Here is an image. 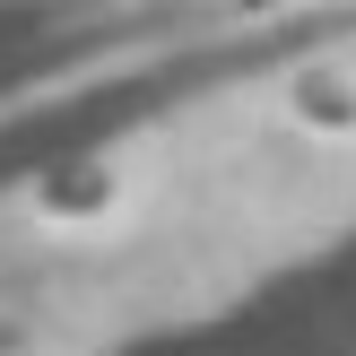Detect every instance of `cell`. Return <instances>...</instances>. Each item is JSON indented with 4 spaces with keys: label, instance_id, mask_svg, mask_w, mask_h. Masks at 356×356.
Segmentation results:
<instances>
[{
    "label": "cell",
    "instance_id": "cell-1",
    "mask_svg": "<svg viewBox=\"0 0 356 356\" xmlns=\"http://www.w3.org/2000/svg\"><path fill=\"white\" fill-rule=\"evenodd\" d=\"M122 200H131V183H122V165H104V156H87V165H61V174H44L26 209H35L44 226H104V218H122Z\"/></svg>",
    "mask_w": 356,
    "mask_h": 356
}]
</instances>
